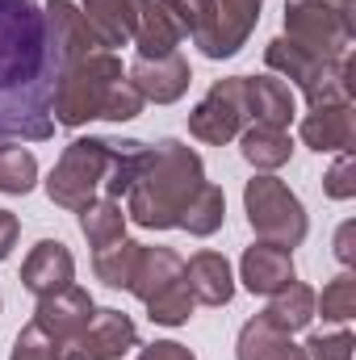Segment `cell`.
I'll return each mask as SVG.
<instances>
[{
    "mask_svg": "<svg viewBox=\"0 0 356 360\" xmlns=\"http://www.w3.org/2000/svg\"><path fill=\"white\" fill-rule=\"evenodd\" d=\"M105 172H109V139H92V134L72 139L46 176V197L63 210H80L101 193Z\"/></svg>",
    "mask_w": 356,
    "mask_h": 360,
    "instance_id": "obj_6",
    "label": "cell"
},
{
    "mask_svg": "<svg viewBox=\"0 0 356 360\" xmlns=\"http://www.w3.org/2000/svg\"><path fill=\"white\" fill-rule=\"evenodd\" d=\"M139 360H197V356H193V348H184L177 340H155L139 352Z\"/></svg>",
    "mask_w": 356,
    "mask_h": 360,
    "instance_id": "obj_38",
    "label": "cell"
},
{
    "mask_svg": "<svg viewBox=\"0 0 356 360\" xmlns=\"http://www.w3.org/2000/svg\"><path fill=\"white\" fill-rule=\"evenodd\" d=\"M239 281L248 293H260L272 297L276 289H285L289 281H298L293 272V252L289 248H276V243H252L239 260Z\"/></svg>",
    "mask_w": 356,
    "mask_h": 360,
    "instance_id": "obj_14",
    "label": "cell"
},
{
    "mask_svg": "<svg viewBox=\"0 0 356 360\" xmlns=\"http://www.w3.org/2000/svg\"><path fill=\"white\" fill-rule=\"evenodd\" d=\"M243 214L248 226L256 231L260 243H276V248H298L310 231L306 205L298 201V193L272 172H256L243 184Z\"/></svg>",
    "mask_w": 356,
    "mask_h": 360,
    "instance_id": "obj_4",
    "label": "cell"
},
{
    "mask_svg": "<svg viewBox=\"0 0 356 360\" xmlns=\"http://www.w3.org/2000/svg\"><path fill=\"white\" fill-rule=\"evenodd\" d=\"M92 314H96L92 293L72 281L68 289H59V293H51V297H38V306H34V327L63 352V344H72V340L89 327Z\"/></svg>",
    "mask_w": 356,
    "mask_h": 360,
    "instance_id": "obj_9",
    "label": "cell"
},
{
    "mask_svg": "<svg viewBox=\"0 0 356 360\" xmlns=\"http://www.w3.org/2000/svg\"><path fill=\"white\" fill-rule=\"evenodd\" d=\"M298 134L310 151L319 155H336V151H348L356 139V113L352 105H323V109H310L302 122H298Z\"/></svg>",
    "mask_w": 356,
    "mask_h": 360,
    "instance_id": "obj_15",
    "label": "cell"
},
{
    "mask_svg": "<svg viewBox=\"0 0 356 360\" xmlns=\"http://www.w3.org/2000/svg\"><path fill=\"white\" fill-rule=\"evenodd\" d=\"M248 76H227L214 80L210 92L193 105L189 113V134L205 147H227L243 134L248 126Z\"/></svg>",
    "mask_w": 356,
    "mask_h": 360,
    "instance_id": "obj_7",
    "label": "cell"
},
{
    "mask_svg": "<svg viewBox=\"0 0 356 360\" xmlns=\"http://www.w3.org/2000/svg\"><path fill=\"white\" fill-rule=\"evenodd\" d=\"M143 101H155V105H172L180 101L189 84H193V72H189V59L172 51V55H164V59H134V68H130V76H126Z\"/></svg>",
    "mask_w": 356,
    "mask_h": 360,
    "instance_id": "obj_11",
    "label": "cell"
},
{
    "mask_svg": "<svg viewBox=\"0 0 356 360\" xmlns=\"http://www.w3.org/2000/svg\"><path fill=\"white\" fill-rule=\"evenodd\" d=\"M352 235H356L352 222H344V226H340V235H336V256H340V264H344V269H352V260H356Z\"/></svg>",
    "mask_w": 356,
    "mask_h": 360,
    "instance_id": "obj_40",
    "label": "cell"
},
{
    "mask_svg": "<svg viewBox=\"0 0 356 360\" xmlns=\"http://www.w3.org/2000/svg\"><path fill=\"white\" fill-rule=\"evenodd\" d=\"M265 319L276 327V331H285V335L306 331L310 319H314V289L302 285V281H289L285 289H276V293L268 297Z\"/></svg>",
    "mask_w": 356,
    "mask_h": 360,
    "instance_id": "obj_23",
    "label": "cell"
},
{
    "mask_svg": "<svg viewBox=\"0 0 356 360\" xmlns=\"http://www.w3.org/2000/svg\"><path fill=\"white\" fill-rule=\"evenodd\" d=\"M285 38L310 59H344L352 46V4L285 0Z\"/></svg>",
    "mask_w": 356,
    "mask_h": 360,
    "instance_id": "obj_5",
    "label": "cell"
},
{
    "mask_svg": "<svg viewBox=\"0 0 356 360\" xmlns=\"http://www.w3.org/2000/svg\"><path fill=\"white\" fill-rule=\"evenodd\" d=\"M130 348H139V327L126 310H113V306H96V314L89 319V327L63 344L59 360H122Z\"/></svg>",
    "mask_w": 356,
    "mask_h": 360,
    "instance_id": "obj_8",
    "label": "cell"
},
{
    "mask_svg": "<svg viewBox=\"0 0 356 360\" xmlns=\"http://www.w3.org/2000/svg\"><path fill=\"white\" fill-rule=\"evenodd\" d=\"M8 360H59V348L34 327V323H25L21 331H17V340H13V352Z\"/></svg>",
    "mask_w": 356,
    "mask_h": 360,
    "instance_id": "obj_36",
    "label": "cell"
},
{
    "mask_svg": "<svg viewBox=\"0 0 356 360\" xmlns=\"http://www.w3.org/2000/svg\"><path fill=\"white\" fill-rule=\"evenodd\" d=\"M143 96H139V89L130 84V80H117L113 84V92L105 96V105H101V117L105 122H134L139 113H143Z\"/></svg>",
    "mask_w": 356,
    "mask_h": 360,
    "instance_id": "obj_34",
    "label": "cell"
},
{
    "mask_svg": "<svg viewBox=\"0 0 356 360\" xmlns=\"http://www.w3.org/2000/svg\"><path fill=\"white\" fill-rule=\"evenodd\" d=\"M319 63H323V59H310V55H306V51H298L285 34H281V38H272V42L265 46V68L272 72V76L293 80L298 89L314 76V68H319Z\"/></svg>",
    "mask_w": 356,
    "mask_h": 360,
    "instance_id": "obj_30",
    "label": "cell"
},
{
    "mask_svg": "<svg viewBox=\"0 0 356 360\" xmlns=\"http://www.w3.org/2000/svg\"><path fill=\"white\" fill-rule=\"evenodd\" d=\"M180 30L177 21L168 17V8L160 0H139V25H134V46H139V59H164L180 51Z\"/></svg>",
    "mask_w": 356,
    "mask_h": 360,
    "instance_id": "obj_19",
    "label": "cell"
},
{
    "mask_svg": "<svg viewBox=\"0 0 356 360\" xmlns=\"http://www.w3.org/2000/svg\"><path fill=\"white\" fill-rule=\"evenodd\" d=\"M68 72L38 0H0V143H46L55 89Z\"/></svg>",
    "mask_w": 356,
    "mask_h": 360,
    "instance_id": "obj_1",
    "label": "cell"
},
{
    "mask_svg": "<svg viewBox=\"0 0 356 360\" xmlns=\"http://www.w3.org/2000/svg\"><path fill=\"white\" fill-rule=\"evenodd\" d=\"M201 184H205L201 155L180 139H160L147 151V164H143L139 180L130 184L122 210L143 231H172V226H180V214L197 197Z\"/></svg>",
    "mask_w": 356,
    "mask_h": 360,
    "instance_id": "obj_2",
    "label": "cell"
},
{
    "mask_svg": "<svg viewBox=\"0 0 356 360\" xmlns=\"http://www.w3.org/2000/svg\"><path fill=\"white\" fill-rule=\"evenodd\" d=\"M17 235H21V222H17V214H13V210H0V264L13 256V248H17Z\"/></svg>",
    "mask_w": 356,
    "mask_h": 360,
    "instance_id": "obj_39",
    "label": "cell"
},
{
    "mask_svg": "<svg viewBox=\"0 0 356 360\" xmlns=\"http://www.w3.org/2000/svg\"><path fill=\"white\" fill-rule=\"evenodd\" d=\"M298 105H293V89L276 76H248V117L260 126H276L289 130Z\"/></svg>",
    "mask_w": 356,
    "mask_h": 360,
    "instance_id": "obj_17",
    "label": "cell"
},
{
    "mask_svg": "<svg viewBox=\"0 0 356 360\" xmlns=\"http://www.w3.org/2000/svg\"><path fill=\"white\" fill-rule=\"evenodd\" d=\"M239 151H243V160H248L256 172H276V168H285V164H289L293 143H289V130L248 122V126H243V134H239Z\"/></svg>",
    "mask_w": 356,
    "mask_h": 360,
    "instance_id": "obj_22",
    "label": "cell"
},
{
    "mask_svg": "<svg viewBox=\"0 0 356 360\" xmlns=\"http://www.w3.org/2000/svg\"><path fill=\"white\" fill-rule=\"evenodd\" d=\"M42 8H46V25H51V34H55V46L63 51L68 68H72L76 59H84L89 51H96L89 25H84L80 4H72V0H46Z\"/></svg>",
    "mask_w": 356,
    "mask_h": 360,
    "instance_id": "obj_21",
    "label": "cell"
},
{
    "mask_svg": "<svg viewBox=\"0 0 356 360\" xmlns=\"http://www.w3.org/2000/svg\"><path fill=\"white\" fill-rule=\"evenodd\" d=\"M139 252H143L139 239H117V243L92 252V272H96V281H105L109 289H130V276H134V264H139Z\"/></svg>",
    "mask_w": 356,
    "mask_h": 360,
    "instance_id": "obj_28",
    "label": "cell"
},
{
    "mask_svg": "<svg viewBox=\"0 0 356 360\" xmlns=\"http://www.w3.org/2000/svg\"><path fill=\"white\" fill-rule=\"evenodd\" d=\"M323 193L331 201H352L356 197V164H352V147L348 151H336V164L327 168L323 176Z\"/></svg>",
    "mask_w": 356,
    "mask_h": 360,
    "instance_id": "obj_35",
    "label": "cell"
},
{
    "mask_svg": "<svg viewBox=\"0 0 356 360\" xmlns=\"http://www.w3.org/2000/svg\"><path fill=\"white\" fill-rule=\"evenodd\" d=\"M265 0H214V25L197 42L205 59H231L248 46L256 21H260Z\"/></svg>",
    "mask_w": 356,
    "mask_h": 360,
    "instance_id": "obj_10",
    "label": "cell"
},
{
    "mask_svg": "<svg viewBox=\"0 0 356 360\" xmlns=\"http://www.w3.org/2000/svg\"><path fill=\"white\" fill-rule=\"evenodd\" d=\"M184 285L197 306H227L235 297V272L222 252H197L184 260Z\"/></svg>",
    "mask_w": 356,
    "mask_h": 360,
    "instance_id": "obj_16",
    "label": "cell"
},
{
    "mask_svg": "<svg viewBox=\"0 0 356 360\" xmlns=\"http://www.w3.org/2000/svg\"><path fill=\"white\" fill-rule=\"evenodd\" d=\"M306 360H352V331H331V335H310L306 344Z\"/></svg>",
    "mask_w": 356,
    "mask_h": 360,
    "instance_id": "obj_37",
    "label": "cell"
},
{
    "mask_svg": "<svg viewBox=\"0 0 356 360\" xmlns=\"http://www.w3.org/2000/svg\"><path fill=\"white\" fill-rule=\"evenodd\" d=\"M314 314H323V323H348L356 319V276L348 269L336 281L323 285V293H314Z\"/></svg>",
    "mask_w": 356,
    "mask_h": 360,
    "instance_id": "obj_31",
    "label": "cell"
},
{
    "mask_svg": "<svg viewBox=\"0 0 356 360\" xmlns=\"http://www.w3.org/2000/svg\"><path fill=\"white\" fill-rule=\"evenodd\" d=\"M34 184H38V160H34V151H25L17 143H0V193L25 197Z\"/></svg>",
    "mask_w": 356,
    "mask_h": 360,
    "instance_id": "obj_29",
    "label": "cell"
},
{
    "mask_svg": "<svg viewBox=\"0 0 356 360\" xmlns=\"http://www.w3.org/2000/svg\"><path fill=\"white\" fill-rule=\"evenodd\" d=\"M222 222H227V193L205 180V184L197 188V197L184 205L180 231H189V235H197V239H210L214 231H222Z\"/></svg>",
    "mask_w": 356,
    "mask_h": 360,
    "instance_id": "obj_27",
    "label": "cell"
},
{
    "mask_svg": "<svg viewBox=\"0 0 356 360\" xmlns=\"http://www.w3.org/2000/svg\"><path fill=\"white\" fill-rule=\"evenodd\" d=\"M76 214H80V231H84V239H89L92 252H101V248L126 239V222H130V218H126L122 201H113V197H92L89 205H80Z\"/></svg>",
    "mask_w": 356,
    "mask_h": 360,
    "instance_id": "obj_26",
    "label": "cell"
},
{
    "mask_svg": "<svg viewBox=\"0 0 356 360\" xmlns=\"http://www.w3.org/2000/svg\"><path fill=\"white\" fill-rule=\"evenodd\" d=\"M147 306V319L151 323H160V327H184L189 319H193V293H189V285H184V276H180L177 285H168L164 293H155L151 302H143Z\"/></svg>",
    "mask_w": 356,
    "mask_h": 360,
    "instance_id": "obj_32",
    "label": "cell"
},
{
    "mask_svg": "<svg viewBox=\"0 0 356 360\" xmlns=\"http://www.w3.org/2000/svg\"><path fill=\"white\" fill-rule=\"evenodd\" d=\"M340 4H352V0H340Z\"/></svg>",
    "mask_w": 356,
    "mask_h": 360,
    "instance_id": "obj_41",
    "label": "cell"
},
{
    "mask_svg": "<svg viewBox=\"0 0 356 360\" xmlns=\"http://www.w3.org/2000/svg\"><path fill=\"white\" fill-rule=\"evenodd\" d=\"M180 276H184V260H180V252H172V248H147V243H143L139 264H134V276H130V289H126V293H134L139 302H151L155 293H164L168 285H177Z\"/></svg>",
    "mask_w": 356,
    "mask_h": 360,
    "instance_id": "obj_18",
    "label": "cell"
},
{
    "mask_svg": "<svg viewBox=\"0 0 356 360\" xmlns=\"http://www.w3.org/2000/svg\"><path fill=\"white\" fill-rule=\"evenodd\" d=\"M235 360H306V348H298L285 331H276L265 314L248 319L235 344Z\"/></svg>",
    "mask_w": 356,
    "mask_h": 360,
    "instance_id": "obj_20",
    "label": "cell"
},
{
    "mask_svg": "<svg viewBox=\"0 0 356 360\" xmlns=\"http://www.w3.org/2000/svg\"><path fill=\"white\" fill-rule=\"evenodd\" d=\"M117 80H126V76H122V59L113 51H89L84 59H76L59 76V89H55V105H51L55 126L80 130L92 117H101V105Z\"/></svg>",
    "mask_w": 356,
    "mask_h": 360,
    "instance_id": "obj_3",
    "label": "cell"
},
{
    "mask_svg": "<svg viewBox=\"0 0 356 360\" xmlns=\"http://www.w3.org/2000/svg\"><path fill=\"white\" fill-rule=\"evenodd\" d=\"M160 4H164L168 17L177 21L180 38L201 42V38L210 34V25H214V0H160Z\"/></svg>",
    "mask_w": 356,
    "mask_h": 360,
    "instance_id": "obj_33",
    "label": "cell"
},
{
    "mask_svg": "<svg viewBox=\"0 0 356 360\" xmlns=\"http://www.w3.org/2000/svg\"><path fill=\"white\" fill-rule=\"evenodd\" d=\"M76 281V256L68 252V243L59 239H42L30 248L25 264H21V285L34 293V297H51L59 289H68Z\"/></svg>",
    "mask_w": 356,
    "mask_h": 360,
    "instance_id": "obj_12",
    "label": "cell"
},
{
    "mask_svg": "<svg viewBox=\"0 0 356 360\" xmlns=\"http://www.w3.org/2000/svg\"><path fill=\"white\" fill-rule=\"evenodd\" d=\"M147 151H151V143H139V139H109V172H105L101 193L113 197V201H122V197L130 193V184L139 180V172H143Z\"/></svg>",
    "mask_w": 356,
    "mask_h": 360,
    "instance_id": "obj_25",
    "label": "cell"
},
{
    "mask_svg": "<svg viewBox=\"0 0 356 360\" xmlns=\"http://www.w3.org/2000/svg\"><path fill=\"white\" fill-rule=\"evenodd\" d=\"M80 13H84V25H89L96 51H117L134 42L139 0H80Z\"/></svg>",
    "mask_w": 356,
    "mask_h": 360,
    "instance_id": "obj_13",
    "label": "cell"
},
{
    "mask_svg": "<svg viewBox=\"0 0 356 360\" xmlns=\"http://www.w3.org/2000/svg\"><path fill=\"white\" fill-rule=\"evenodd\" d=\"M302 96L310 109H323V105H352V63L348 55L344 59H323L314 68V76L302 84Z\"/></svg>",
    "mask_w": 356,
    "mask_h": 360,
    "instance_id": "obj_24",
    "label": "cell"
}]
</instances>
